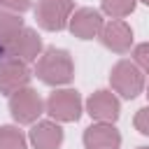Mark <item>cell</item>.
Instances as JSON below:
<instances>
[{
  "label": "cell",
  "mask_w": 149,
  "mask_h": 149,
  "mask_svg": "<svg viewBox=\"0 0 149 149\" xmlns=\"http://www.w3.org/2000/svg\"><path fill=\"white\" fill-rule=\"evenodd\" d=\"M9 112L16 123H35L44 112V102L35 88L26 86L9 95Z\"/></svg>",
  "instance_id": "5"
},
{
  "label": "cell",
  "mask_w": 149,
  "mask_h": 149,
  "mask_svg": "<svg viewBox=\"0 0 149 149\" xmlns=\"http://www.w3.org/2000/svg\"><path fill=\"white\" fill-rule=\"evenodd\" d=\"M35 74L40 81L49 86H65L74 77V63L68 49L49 47L42 51V56L35 61Z\"/></svg>",
  "instance_id": "1"
},
{
  "label": "cell",
  "mask_w": 149,
  "mask_h": 149,
  "mask_svg": "<svg viewBox=\"0 0 149 149\" xmlns=\"http://www.w3.org/2000/svg\"><path fill=\"white\" fill-rule=\"evenodd\" d=\"M144 91H147V100H149V84H144Z\"/></svg>",
  "instance_id": "19"
},
{
  "label": "cell",
  "mask_w": 149,
  "mask_h": 149,
  "mask_svg": "<svg viewBox=\"0 0 149 149\" xmlns=\"http://www.w3.org/2000/svg\"><path fill=\"white\" fill-rule=\"evenodd\" d=\"M133 63L144 72L149 74V42H142L133 49Z\"/></svg>",
  "instance_id": "16"
},
{
  "label": "cell",
  "mask_w": 149,
  "mask_h": 149,
  "mask_svg": "<svg viewBox=\"0 0 149 149\" xmlns=\"http://www.w3.org/2000/svg\"><path fill=\"white\" fill-rule=\"evenodd\" d=\"M137 149H149V147H137Z\"/></svg>",
  "instance_id": "22"
},
{
  "label": "cell",
  "mask_w": 149,
  "mask_h": 149,
  "mask_svg": "<svg viewBox=\"0 0 149 149\" xmlns=\"http://www.w3.org/2000/svg\"><path fill=\"white\" fill-rule=\"evenodd\" d=\"M133 126L140 135H147L149 137V105L147 107H140L135 112V119H133Z\"/></svg>",
  "instance_id": "17"
},
{
  "label": "cell",
  "mask_w": 149,
  "mask_h": 149,
  "mask_svg": "<svg viewBox=\"0 0 149 149\" xmlns=\"http://www.w3.org/2000/svg\"><path fill=\"white\" fill-rule=\"evenodd\" d=\"M23 28V19L16 12H0V47L5 49Z\"/></svg>",
  "instance_id": "13"
},
{
  "label": "cell",
  "mask_w": 149,
  "mask_h": 149,
  "mask_svg": "<svg viewBox=\"0 0 149 149\" xmlns=\"http://www.w3.org/2000/svg\"><path fill=\"white\" fill-rule=\"evenodd\" d=\"M140 2H144V5H147V7H149V0H140Z\"/></svg>",
  "instance_id": "21"
},
{
  "label": "cell",
  "mask_w": 149,
  "mask_h": 149,
  "mask_svg": "<svg viewBox=\"0 0 149 149\" xmlns=\"http://www.w3.org/2000/svg\"><path fill=\"white\" fill-rule=\"evenodd\" d=\"M86 114L93 121L114 123L119 119V114H121V102H119V98L109 88H100V91H95V93L88 95V100H86Z\"/></svg>",
  "instance_id": "8"
},
{
  "label": "cell",
  "mask_w": 149,
  "mask_h": 149,
  "mask_svg": "<svg viewBox=\"0 0 149 149\" xmlns=\"http://www.w3.org/2000/svg\"><path fill=\"white\" fill-rule=\"evenodd\" d=\"M72 12H74L72 0H40L35 7V19L44 30L58 33V30L68 28Z\"/></svg>",
  "instance_id": "4"
},
{
  "label": "cell",
  "mask_w": 149,
  "mask_h": 149,
  "mask_svg": "<svg viewBox=\"0 0 149 149\" xmlns=\"http://www.w3.org/2000/svg\"><path fill=\"white\" fill-rule=\"evenodd\" d=\"M84 147L86 149H119L121 147V133L114 123H100L93 121L84 130Z\"/></svg>",
  "instance_id": "11"
},
{
  "label": "cell",
  "mask_w": 149,
  "mask_h": 149,
  "mask_svg": "<svg viewBox=\"0 0 149 149\" xmlns=\"http://www.w3.org/2000/svg\"><path fill=\"white\" fill-rule=\"evenodd\" d=\"M137 0H100V9L109 16V19H123L128 14H133Z\"/></svg>",
  "instance_id": "15"
},
{
  "label": "cell",
  "mask_w": 149,
  "mask_h": 149,
  "mask_svg": "<svg viewBox=\"0 0 149 149\" xmlns=\"http://www.w3.org/2000/svg\"><path fill=\"white\" fill-rule=\"evenodd\" d=\"M0 5H2V7H7L9 12H16V14H21V12L30 9V0H0Z\"/></svg>",
  "instance_id": "18"
},
{
  "label": "cell",
  "mask_w": 149,
  "mask_h": 149,
  "mask_svg": "<svg viewBox=\"0 0 149 149\" xmlns=\"http://www.w3.org/2000/svg\"><path fill=\"white\" fill-rule=\"evenodd\" d=\"M42 37L37 35V30L33 28H21L19 35L5 47V56H12V58H19L23 63H35L40 56H42Z\"/></svg>",
  "instance_id": "7"
},
{
  "label": "cell",
  "mask_w": 149,
  "mask_h": 149,
  "mask_svg": "<svg viewBox=\"0 0 149 149\" xmlns=\"http://www.w3.org/2000/svg\"><path fill=\"white\" fill-rule=\"evenodd\" d=\"M63 128L49 119V121H35L30 133H28V140L35 149H61L63 144Z\"/></svg>",
  "instance_id": "12"
},
{
  "label": "cell",
  "mask_w": 149,
  "mask_h": 149,
  "mask_svg": "<svg viewBox=\"0 0 149 149\" xmlns=\"http://www.w3.org/2000/svg\"><path fill=\"white\" fill-rule=\"evenodd\" d=\"M2 56H5V49H2V47H0V58H2Z\"/></svg>",
  "instance_id": "20"
},
{
  "label": "cell",
  "mask_w": 149,
  "mask_h": 149,
  "mask_svg": "<svg viewBox=\"0 0 149 149\" xmlns=\"http://www.w3.org/2000/svg\"><path fill=\"white\" fill-rule=\"evenodd\" d=\"M102 14L98 9H91V7H81V9H74L70 21H68V28L74 37L79 40H93L100 35L102 30Z\"/></svg>",
  "instance_id": "10"
},
{
  "label": "cell",
  "mask_w": 149,
  "mask_h": 149,
  "mask_svg": "<svg viewBox=\"0 0 149 149\" xmlns=\"http://www.w3.org/2000/svg\"><path fill=\"white\" fill-rule=\"evenodd\" d=\"M84 102L79 91L74 88H56L54 93H49L47 102H44V112L56 121V123H72L81 116Z\"/></svg>",
  "instance_id": "3"
},
{
  "label": "cell",
  "mask_w": 149,
  "mask_h": 149,
  "mask_svg": "<svg viewBox=\"0 0 149 149\" xmlns=\"http://www.w3.org/2000/svg\"><path fill=\"white\" fill-rule=\"evenodd\" d=\"M30 68L28 63L12 58V56H2L0 58V93L2 95H12L21 88L28 86L30 81Z\"/></svg>",
  "instance_id": "6"
},
{
  "label": "cell",
  "mask_w": 149,
  "mask_h": 149,
  "mask_svg": "<svg viewBox=\"0 0 149 149\" xmlns=\"http://www.w3.org/2000/svg\"><path fill=\"white\" fill-rule=\"evenodd\" d=\"M0 149H28V140L19 126H0Z\"/></svg>",
  "instance_id": "14"
},
{
  "label": "cell",
  "mask_w": 149,
  "mask_h": 149,
  "mask_svg": "<svg viewBox=\"0 0 149 149\" xmlns=\"http://www.w3.org/2000/svg\"><path fill=\"white\" fill-rule=\"evenodd\" d=\"M98 37L114 54H128L133 47V28L123 19H109L107 23H102V30Z\"/></svg>",
  "instance_id": "9"
},
{
  "label": "cell",
  "mask_w": 149,
  "mask_h": 149,
  "mask_svg": "<svg viewBox=\"0 0 149 149\" xmlns=\"http://www.w3.org/2000/svg\"><path fill=\"white\" fill-rule=\"evenodd\" d=\"M109 84H112L114 93H119L126 100H133L144 91V72L133 61L121 58L114 63V68L109 72Z\"/></svg>",
  "instance_id": "2"
}]
</instances>
